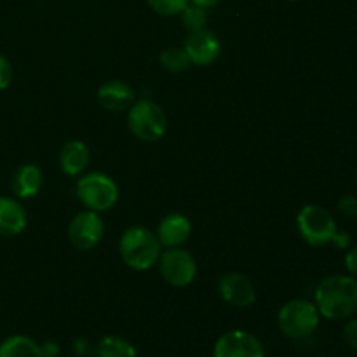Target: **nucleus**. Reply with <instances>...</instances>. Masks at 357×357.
Returning <instances> with one entry per match:
<instances>
[{
    "mask_svg": "<svg viewBox=\"0 0 357 357\" xmlns=\"http://www.w3.org/2000/svg\"><path fill=\"white\" fill-rule=\"evenodd\" d=\"M316 307L330 321H344L357 312V279L337 274L323 279L316 289Z\"/></svg>",
    "mask_w": 357,
    "mask_h": 357,
    "instance_id": "nucleus-1",
    "label": "nucleus"
},
{
    "mask_svg": "<svg viewBox=\"0 0 357 357\" xmlns=\"http://www.w3.org/2000/svg\"><path fill=\"white\" fill-rule=\"evenodd\" d=\"M160 246L157 234L145 227H131L121 237L122 260L135 271H146L155 265L160 258Z\"/></svg>",
    "mask_w": 357,
    "mask_h": 357,
    "instance_id": "nucleus-2",
    "label": "nucleus"
},
{
    "mask_svg": "<svg viewBox=\"0 0 357 357\" xmlns=\"http://www.w3.org/2000/svg\"><path fill=\"white\" fill-rule=\"evenodd\" d=\"M319 321L321 314L316 303L303 298H296L284 303L278 316V323L282 335L291 338V340L309 338L319 328Z\"/></svg>",
    "mask_w": 357,
    "mask_h": 357,
    "instance_id": "nucleus-3",
    "label": "nucleus"
},
{
    "mask_svg": "<svg viewBox=\"0 0 357 357\" xmlns=\"http://www.w3.org/2000/svg\"><path fill=\"white\" fill-rule=\"evenodd\" d=\"M296 225H298V232L310 246H326V244H333L335 236H337L338 229L335 223L333 216L328 209L323 206L309 204L305 208L300 209L298 216H296Z\"/></svg>",
    "mask_w": 357,
    "mask_h": 357,
    "instance_id": "nucleus-4",
    "label": "nucleus"
},
{
    "mask_svg": "<svg viewBox=\"0 0 357 357\" xmlns=\"http://www.w3.org/2000/svg\"><path fill=\"white\" fill-rule=\"evenodd\" d=\"M128 124L136 138L143 142H157L166 135L167 117L157 103L150 100H139L129 108Z\"/></svg>",
    "mask_w": 357,
    "mask_h": 357,
    "instance_id": "nucleus-5",
    "label": "nucleus"
},
{
    "mask_svg": "<svg viewBox=\"0 0 357 357\" xmlns=\"http://www.w3.org/2000/svg\"><path fill=\"white\" fill-rule=\"evenodd\" d=\"M77 197L91 211H108L119 199V188L115 181L105 173L86 174L77 183Z\"/></svg>",
    "mask_w": 357,
    "mask_h": 357,
    "instance_id": "nucleus-6",
    "label": "nucleus"
},
{
    "mask_svg": "<svg viewBox=\"0 0 357 357\" xmlns=\"http://www.w3.org/2000/svg\"><path fill=\"white\" fill-rule=\"evenodd\" d=\"M159 264L162 278L176 288L192 284L197 275V264L194 257L181 248H169L166 253L160 255Z\"/></svg>",
    "mask_w": 357,
    "mask_h": 357,
    "instance_id": "nucleus-7",
    "label": "nucleus"
},
{
    "mask_svg": "<svg viewBox=\"0 0 357 357\" xmlns=\"http://www.w3.org/2000/svg\"><path fill=\"white\" fill-rule=\"evenodd\" d=\"M105 232V223L100 218L96 211H87L79 213L75 218L70 222L68 227V237L70 243L80 251H89L96 246L101 241Z\"/></svg>",
    "mask_w": 357,
    "mask_h": 357,
    "instance_id": "nucleus-8",
    "label": "nucleus"
},
{
    "mask_svg": "<svg viewBox=\"0 0 357 357\" xmlns=\"http://www.w3.org/2000/svg\"><path fill=\"white\" fill-rule=\"evenodd\" d=\"M213 357H265V349L253 333L236 330L216 340Z\"/></svg>",
    "mask_w": 357,
    "mask_h": 357,
    "instance_id": "nucleus-9",
    "label": "nucleus"
},
{
    "mask_svg": "<svg viewBox=\"0 0 357 357\" xmlns=\"http://www.w3.org/2000/svg\"><path fill=\"white\" fill-rule=\"evenodd\" d=\"M183 49L187 51L190 63L195 66H209L216 61L222 51L220 38L213 31L201 30L188 33Z\"/></svg>",
    "mask_w": 357,
    "mask_h": 357,
    "instance_id": "nucleus-10",
    "label": "nucleus"
},
{
    "mask_svg": "<svg viewBox=\"0 0 357 357\" xmlns=\"http://www.w3.org/2000/svg\"><path fill=\"white\" fill-rule=\"evenodd\" d=\"M220 295L227 303L239 309L253 305L257 300L253 282L241 272H229L220 279Z\"/></svg>",
    "mask_w": 357,
    "mask_h": 357,
    "instance_id": "nucleus-11",
    "label": "nucleus"
},
{
    "mask_svg": "<svg viewBox=\"0 0 357 357\" xmlns=\"http://www.w3.org/2000/svg\"><path fill=\"white\" fill-rule=\"evenodd\" d=\"M192 234V223L180 213H171L159 223L157 239L166 248H180Z\"/></svg>",
    "mask_w": 357,
    "mask_h": 357,
    "instance_id": "nucleus-12",
    "label": "nucleus"
},
{
    "mask_svg": "<svg viewBox=\"0 0 357 357\" xmlns=\"http://www.w3.org/2000/svg\"><path fill=\"white\" fill-rule=\"evenodd\" d=\"M26 229V211L13 197H0V236H20Z\"/></svg>",
    "mask_w": 357,
    "mask_h": 357,
    "instance_id": "nucleus-13",
    "label": "nucleus"
},
{
    "mask_svg": "<svg viewBox=\"0 0 357 357\" xmlns=\"http://www.w3.org/2000/svg\"><path fill=\"white\" fill-rule=\"evenodd\" d=\"M98 100L107 110L122 112L135 101V91L121 80H110L98 89Z\"/></svg>",
    "mask_w": 357,
    "mask_h": 357,
    "instance_id": "nucleus-14",
    "label": "nucleus"
},
{
    "mask_svg": "<svg viewBox=\"0 0 357 357\" xmlns=\"http://www.w3.org/2000/svg\"><path fill=\"white\" fill-rule=\"evenodd\" d=\"M89 160V149H87L86 143L79 142V139L66 143L59 153V166H61L63 173L68 174V176H79L87 167Z\"/></svg>",
    "mask_w": 357,
    "mask_h": 357,
    "instance_id": "nucleus-15",
    "label": "nucleus"
},
{
    "mask_svg": "<svg viewBox=\"0 0 357 357\" xmlns=\"http://www.w3.org/2000/svg\"><path fill=\"white\" fill-rule=\"evenodd\" d=\"M42 187V171L35 164H24L14 173L13 192L20 199H30L38 194Z\"/></svg>",
    "mask_w": 357,
    "mask_h": 357,
    "instance_id": "nucleus-16",
    "label": "nucleus"
},
{
    "mask_svg": "<svg viewBox=\"0 0 357 357\" xmlns=\"http://www.w3.org/2000/svg\"><path fill=\"white\" fill-rule=\"evenodd\" d=\"M0 357H42L40 345L24 335H13L0 344Z\"/></svg>",
    "mask_w": 357,
    "mask_h": 357,
    "instance_id": "nucleus-17",
    "label": "nucleus"
},
{
    "mask_svg": "<svg viewBox=\"0 0 357 357\" xmlns=\"http://www.w3.org/2000/svg\"><path fill=\"white\" fill-rule=\"evenodd\" d=\"M94 354L96 357H136V349L126 338L108 335L98 342Z\"/></svg>",
    "mask_w": 357,
    "mask_h": 357,
    "instance_id": "nucleus-18",
    "label": "nucleus"
},
{
    "mask_svg": "<svg viewBox=\"0 0 357 357\" xmlns=\"http://www.w3.org/2000/svg\"><path fill=\"white\" fill-rule=\"evenodd\" d=\"M159 61L167 72H173V73L185 72V70H188V66L192 65L190 58H188L187 51H185L183 47L166 49V51L160 52Z\"/></svg>",
    "mask_w": 357,
    "mask_h": 357,
    "instance_id": "nucleus-19",
    "label": "nucleus"
},
{
    "mask_svg": "<svg viewBox=\"0 0 357 357\" xmlns=\"http://www.w3.org/2000/svg\"><path fill=\"white\" fill-rule=\"evenodd\" d=\"M181 21H183L185 28L188 31H201L206 28V23H208V14H206V9L202 7L194 6V3H188L187 7L181 13Z\"/></svg>",
    "mask_w": 357,
    "mask_h": 357,
    "instance_id": "nucleus-20",
    "label": "nucleus"
},
{
    "mask_svg": "<svg viewBox=\"0 0 357 357\" xmlns=\"http://www.w3.org/2000/svg\"><path fill=\"white\" fill-rule=\"evenodd\" d=\"M149 3L160 16H176L183 13L190 0H149Z\"/></svg>",
    "mask_w": 357,
    "mask_h": 357,
    "instance_id": "nucleus-21",
    "label": "nucleus"
},
{
    "mask_svg": "<svg viewBox=\"0 0 357 357\" xmlns=\"http://www.w3.org/2000/svg\"><path fill=\"white\" fill-rule=\"evenodd\" d=\"M338 211L344 216H349V218L357 216V195L347 194L344 197H340V201H338Z\"/></svg>",
    "mask_w": 357,
    "mask_h": 357,
    "instance_id": "nucleus-22",
    "label": "nucleus"
},
{
    "mask_svg": "<svg viewBox=\"0 0 357 357\" xmlns=\"http://www.w3.org/2000/svg\"><path fill=\"white\" fill-rule=\"evenodd\" d=\"M13 82V66H10L9 59L0 52V91L7 89Z\"/></svg>",
    "mask_w": 357,
    "mask_h": 357,
    "instance_id": "nucleus-23",
    "label": "nucleus"
},
{
    "mask_svg": "<svg viewBox=\"0 0 357 357\" xmlns=\"http://www.w3.org/2000/svg\"><path fill=\"white\" fill-rule=\"evenodd\" d=\"M344 338L345 342H347L349 347L357 351V317H354V319H351L347 324H345Z\"/></svg>",
    "mask_w": 357,
    "mask_h": 357,
    "instance_id": "nucleus-24",
    "label": "nucleus"
},
{
    "mask_svg": "<svg viewBox=\"0 0 357 357\" xmlns=\"http://www.w3.org/2000/svg\"><path fill=\"white\" fill-rule=\"evenodd\" d=\"M345 268L352 278L357 279V246L351 248L345 255Z\"/></svg>",
    "mask_w": 357,
    "mask_h": 357,
    "instance_id": "nucleus-25",
    "label": "nucleus"
},
{
    "mask_svg": "<svg viewBox=\"0 0 357 357\" xmlns=\"http://www.w3.org/2000/svg\"><path fill=\"white\" fill-rule=\"evenodd\" d=\"M73 349H75V354L80 357H87L93 354V347H91L89 342L84 340V338H79V340L75 342V345H73Z\"/></svg>",
    "mask_w": 357,
    "mask_h": 357,
    "instance_id": "nucleus-26",
    "label": "nucleus"
},
{
    "mask_svg": "<svg viewBox=\"0 0 357 357\" xmlns=\"http://www.w3.org/2000/svg\"><path fill=\"white\" fill-rule=\"evenodd\" d=\"M352 243V237L349 232H337V236H335L333 239V244L338 248V250H347L349 246H351Z\"/></svg>",
    "mask_w": 357,
    "mask_h": 357,
    "instance_id": "nucleus-27",
    "label": "nucleus"
},
{
    "mask_svg": "<svg viewBox=\"0 0 357 357\" xmlns=\"http://www.w3.org/2000/svg\"><path fill=\"white\" fill-rule=\"evenodd\" d=\"M42 357H59V345L56 342H44L40 345Z\"/></svg>",
    "mask_w": 357,
    "mask_h": 357,
    "instance_id": "nucleus-28",
    "label": "nucleus"
},
{
    "mask_svg": "<svg viewBox=\"0 0 357 357\" xmlns=\"http://www.w3.org/2000/svg\"><path fill=\"white\" fill-rule=\"evenodd\" d=\"M194 6L202 7V9H209V7H215L216 3H220V0H190Z\"/></svg>",
    "mask_w": 357,
    "mask_h": 357,
    "instance_id": "nucleus-29",
    "label": "nucleus"
},
{
    "mask_svg": "<svg viewBox=\"0 0 357 357\" xmlns=\"http://www.w3.org/2000/svg\"><path fill=\"white\" fill-rule=\"evenodd\" d=\"M356 183H357V178H356Z\"/></svg>",
    "mask_w": 357,
    "mask_h": 357,
    "instance_id": "nucleus-30",
    "label": "nucleus"
}]
</instances>
